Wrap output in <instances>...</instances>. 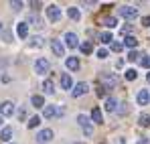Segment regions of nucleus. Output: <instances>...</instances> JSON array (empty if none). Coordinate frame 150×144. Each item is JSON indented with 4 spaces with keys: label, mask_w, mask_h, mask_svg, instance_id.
I'll return each instance as SVG.
<instances>
[{
    "label": "nucleus",
    "mask_w": 150,
    "mask_h": 144,
    "mask_svg": "<svg viewBox=\"0 0 150 144\" xmlns=\"http://www.w3.org/2000/svg\"><path fill=\"white\" fill-rule=\"evenodd\" d=\"M100 81H101V85H103L105 89H112V87H116V85H118V77H116L114 73H101V75H100Z\"/></svg>",
    "instance_id": "1"
},
{
    "label": "nucleus",
    "mask_w": 150,
    "mask_h": 144,
    "mask_svg": "<svg viewBox=\"0 0 150 144\" xmlns=\"http://www.w3.org/2000/svg\"><path fill=\"white\" fill-rule=\"evenodd\" d=\"M118 14L126 18V21H134L136 16H138V8H134V6H122L120 10H118Z\"/></svg>",
    "instance_id": "2"
},
{
    "label": "nucleus",
    "mask_w": 150,
    "mask_h": 144,
    "mask_svg": "<svg viewBox=\"0 0 150 144\" xmlns=\"http://www.w3.org/2000/svg\"><path fill=\"white\" fill-rule=\"evenodd\" d=\"M49 69H51V63L45 59V57H41V59H37V61H35V73L45 75V73H49Z\"/></svg>",
    "instance_id": "3"
},
{
    "label": "nucleus",
    "mask_w": 150,
    "mask_h": 144,
    "mask_svg": "<svg viewBox=\"0 0 150 144\" xmlns=\"http://www.w3.org/2000/svg\"><path fill=\"white\" fill-rule=\"evenodd\" d=\"M47 18L53 21V23H57V21L61 18V8H59L57 4H51L49 8H47Z\"/></svg>",
    "instance_id": "4"
},
{
    "label": "nucleus",
    "mask_w": 150,
    "mask_h": 144,
    "mask_svg": "<svg viewBox=\"0 0 150 144\" xmlns=\"http://www.w3.org/2000/svg\"><path fill=\"white\" fill-rule=\"evenodd\" d=\"M77 122H79V126L85 130V134H87V136H91L93 128H91V124H89V118H87V116H83V114H79V116H77Z\"/></svg>",
    "instance_id": "5"
},
{
    "label": "nucleus",
    "mask_w": 150,
    "mask_h": 144,
    "mask_svg": "<svg viewBox=\"0 0 150 144\" xmlns=\"http://www.w3.org/2000/svg\"><path fill=\"white\" fill-rule=\"evenodd\" d=\"M51 51L55 53V57H63V55H65V47H63V43L57 41V39H53V43H51Z\"/></svg>",
    "instance_id": "6"
},
{
    "label": "nucleus",
    "mask_w": 150,
    "mask_h": 144,
    "mask_svg": "<svg viewBox=\"0 0 150 144\" xmlns=\"http://www.w3.org/2000/svg\"><path fill=\"white\" fill-rule=\"evenodd\" d=\"M14 114V104L12 101H2L0 104V116H12Z\"/></svg>",
    "instance_id": "7"
},
{
    "label": "nucleus",
    "mask_w": 150,
    "mask_h": 144,
    "mask_svg": "<svg viewBox=\"0 0 150 144\" xmlns=\"http://www.w3.org/2000/svg\"><path fill=\"white\" fill-rule=\"evenodd\" d=\"M87 89H89V85H87L85 81H81V83L75 85V89L71 94H73V97H79V96H83V94H87Z\"/></svg>",
    "instance_id": "8"
},
{
    "label": "nucleus",
    "mask_w": 150,
    "mask_h": 144,
    "mask_svg": "<svg viewBox=\"0 0 150 144\" xmlns=\"http://www.w3.org/2000/svg\"><path fill=\"white\" fill-rule=\"evenodd\" d=\"M51 138H53V130H49V128H45V130H41L37 134V140L39 142H49Z\"/></svg>",
    "instance_id": "9"
},
{
    "label": "nucleus",
    "mask_w": 150,
    "mask_h": 144,
    "mask_svg": "<svg viewBox=\"0 0 150 144\" xmlns=\"http://www.w3.org/2000/svg\"><path fill=\"white\" fill-rule=\"evenodd\" d=\"M61 87H63V89H67V92L73 87V79H71V75H69V73H63V75H61Z\"/></svg>",
    "instance_id": "10"
},
{
    "label": "nucleus",
    "mask_w": 150,
    "mask_h": 144,
    "mask_svg": "<svg viewBox=\"0 0 150 144\" xmlns=\"http://www.w3.org/2000/svg\"><path fill=\"white\" fill-rule=\"evenodd\" d=\"M59 114H61V110H57V108H55V106H45V110H43V116H45V118H55V116H59Z\"/></svg>",
    "instance_id": "11"
},
{
    "label": "nucleus",
    "mask_w": 150,
    "mask_h": 144,
    "mask_svg": "<svg viewBox=\"0 0 150 144\" xmlns=\"http://www.w3.org/2000/svg\"><path fill=\"white\" fill-rule=\"evenodd\" d=\"M65 43H67V47H71V49L79 47V41H77V35L75 33H67L65 35Z\"/></svg>",
    "instance_id": "12"
},
{
    "label": "nucleus",
    "mask_w": 150,
    "mask_h": 144,
    "mask_svg": "<svg viewBox=\"0 0 150 144\" xmlns=\"http://www.w3.org/2000/svg\"><path fill=\"white\" fill-rule=\"evenodd\" d=\"M16 35L21 39H26L28 37V23H18L16 24Z\"/></svg>",
    "instance_id": "13"
},
{
    "label": "nucleus",
    "mask_w": 150,
    "mask_h": 144,
    "mask_svg": "<svg viewBox=\"0 0 150 144\" xmlns=\"http://www.w3.org/2000/svg\"><path fill=\"white\" fill-rule=\"evenodd\" d=\"M136 99H138V104H140V106H146V104L150 101V94L146 92V89H140V92H138V96H136Z\"/></svg>",
    "instance_id": "14"
},
{
    "label": "nucleus",
    "mask_w": 150,
    "mask_h": 144,
    "mask_svg": "<svg viewBox=\"0 0 150 144\" xmlns=\"http://www.w3.org/2000/svg\"><path fill=\"white\" fill-rule=\"evenodd\" d=\"M65 65H67V69L77 71V69H79V59H77V57H69V59L65 61Z\"/></svg>",
    "instance_id": "15"
},
{
    "label": "nucleus",
    "mask_w": 150,
    "mask_h": 144,
    "mask_svg": "<svg viewBox=\"0 0 150 144\" xmlns=\"http://www.w3.org/2000/svg\"><path fill=\"white\" fill-rule=\"evenodd\" d=\"M91 120L96 122V124H101V122H103V116H101L100 108H93V110H91Z\"/></svg>",
    "instance_id": "16"
},
{
    "label": "nucleus",
    "mask_w": 150,
    "mask_h": 144,
    "mask_svg": "<svg viewBox=\"0 0 150 144\" xmlns=\"http://www.w3.org/2000/svg\"><path fill=\"white\" fill-rule=\"evenodd\" d=\"M30 104H33L35 108H45V97L43 96H33L30 97Z\"/></svg>",
    "instance_id": "17"
},
{
    "label": "nucleus",
    "mask_w": 150,
    "mask_h": 144,
    "mask_svg": "<svg viewBox=\"0 0 150 144\" xmlns=\"http://www.w3.org/2000/svg\"><path fill=\"white\" fill-rule=\"evenodd\" d=\"M124 47H130L132 51H134V49L138 47V39H136V37H132V35H130V37H126V41H124Z\"/></svg>",
    "instance_id": "18"
},
{
    "label": "nucleus",
    "mask_w": 150,
    "mask_h": 144,
    "mask_svg": "<svg viewBox=\"0 0 150 144\" xmlns=\"http://www.w3.org/2000/svg\"><path fill=\"white\" fill-rule=\"evenodd\" d=\"M101 23L105 24L108 28H116V26H118V18H114V16H105Z\"/></svg>",
    "instance_id": "19"
},
{
    "label": "nucleus",
    "mask_w": 150,
    "mask_h": 144,
    "mask_svg": "<svg viewBox=\"0 0 150 144\" xmlns=\"http://www.w3.org/2000/svg\"><path fill=\"white\" fill-rule=\"evenodd\" d=\"M43 89H45V94H53V92H55V83H53V81H51V79H45V81H43Z\"/></svg>",
    "instance_id": "20"
},
{
    "label": "nucleus",
    "mask_w": 150,
    "mask_h": 144,
    "mask_svg": "<svg viewBox=\"0 0 150 144\" xmlns=\"http://www.w3.org/2000/svg\"><path fill=\"white\" fill-rule=\"evenodd\" d=\"M67 16H69L71 21H79V16H81V14H79V10H77V8L71 6V8H67Z\"/></svg>",
    "instance_id": "21"
},
{
    "label": "nucleus",
    "mask_w": 150,
    "mask_h": 144,
    "mask_svg": "<svg viewBox=\"0 0 150 144\" xmlns=\"http://www.w3.org/2000/svg\"><path fill=\"white\" fill-rule=\"evenodd\" d=\"M116 110V99L114 97H108L105 99V112H114Z\"/></svg>",
    "instance_id": "22"
},
{
    "label": "nucleus",
    "mask_w": 150,
    "mask_h": 144,
    "mask_svg": "<svg viewBox=\"0 0 150 144\" xmlns=\"http://www.w3.org/2000/svg\"><path fill=\"white\" fill-rule=\"evenodd\" d=\"M10 138H12V128L6 126V128L2 130V134H0V140H10Z\"/></svg>",
    "instance_id": "23"
},
{
    "label": "nucleus",
    "mask_w": 150,
    "mask_h": 144,
    "mask_svg": "<svg viewBox=\"0 0 150 144\" xmlns=\"http://www.w3.org/2000/svg\"><path fill=\"white\" fill-rule=\"evenodd\" d=\"M79 49H81V53H83V55H89V53L93 51V45H91V43H81Z\"/></svg>",
    "instance_id": "24"
},
{
    "label": "nucleus",
    "mask_w": 150,
    "mask_h": 144,
    "mask_svg": "<svg viewBox=\"0 0 150 144\" xmlns=\"http://www.w3.org/2000/svg\"><path fill=\"white\" fill-rule=\"evenodd\" d=\"M39 124H41V118H39V116H33L30 120L26 122V126H28V128H37Z\"/></svg>",
    "instance_id": "25"
},
{
    "label": "nucleus",
    "mask_w": 150,
    "mask_h": 144,
    "mask_svg": "<svg viewBox=\"0 0 150 144\" xmlns=\"http://www.w3.org/2000/svg\"><path fill=\"white\" fill-rule=\"evenodd\" d=\"M138 122H140V126H150V114H142Z\"/></svg>",
    "instance_id": "26"
},
{
    "label": "nucleus",
    "mask_w": 150,
    "mask_h": 144,
    "mask_svg": "<svg viewBox=\"0 0 150 144\" xmlns=\"http://www.w3.org/2000/svg\"><path fill=\"white\" fill-rule=\"evenodd\" d=\"M30 47H43V37H33L30 39Z\"/></svg>",
    "instance_id": "27"
},
{
    "label": "nucleus",
    "mask_w": 150,
    "mask_h": 144,
    "mask_svg": "<svg viewBox=\"0 0 150 144\" xmlns=\"http://www.w3.org/2000/svg\"><path fill=\"white\" fill-rule=\"evenodd\" d=\"M100 39H101V43H112V33L103 31V33L100 35Z\"/></svg>",
    "instance_id": "28"
},
{
    "label": "nucleus",
    "mask_w": 150,
    "mask_h": 144,
    "mask_svg": "<svg viewBox=\"0 0 150 144\" xmlns=\"http://www.w3.org/2000/svg\"><path fill=\"white\" fill-rule=\"evenodd\" d=\"M136 77H138L136 69H128V71H126V79H128V81H132V79H136Z\"/></svg>",
    "instance_id": "29"
},
{
    "label": "nucleus",
    "mask_w": 150,
    "mask_h": 144,
    "mask_svg": "<svg viewBox=\"0 0 150 144\" xmlns=\"http://www.w3.org/2000/svg\"><path fill=\"white\" fill-rule=\"evenodd\" d=\"M28 21H30V23L35 24V26H43V23H41V18H39V16H35V14H33V16L28 18Z\"/></svg>",
    "instance_id": "30"
},
{
    "label": "nucleus",
    "mask_w": 150,
    "mask_h": 144,
    "mask_svg": "<svg viewBox=\"0 0 150 144\" xmlns=\"http://www.w3.org/2000/svg\"><path fill=\"white\" fill-rule=\"evenodd\" d=\"M124 49V43H112V51H116V53H120Z\"/></svg>",
    "instance_id": "31"
},
{
    "label": "nucleus",
    "mask_w": 150,
    "mask_h": 144,
    "mask_svg": "<svg viewBox=\"0 0 150 144\" xmlns=\"http://www.w3.org/2000/svg\"><path fill=\"white\" fill-rule=\"evenodd\" d=\"M10 6H12V10H21V8H23V2L14 0V2H10Z\"/></svg>",
    "instance_id": "32"
},
{
    "label": "nucleus",
    "mask_w": 150,
    "mask_h": 144,
    "mask_svg": "<svg viewBox=\"0 0 150 144\" xmlns=\"http://www.w3.org/2000/svg\"><path fill=\"white\" fill-rule=\"evenodd\" d=\"M98 57L100 59H105L108 57V49H98Z\"/></svg>",
    "instance_id": "33"
},
{
    "label": "nucleus",
    "mask_w": 150,
    "mask_h": 144,
    "mask_svg": "<svg viewBox=\"0 0 150 144\" xmlns=\"http://www.w3.org/2000/svg\"><path fill=\"white\" fill-rule=\"evenodd\" d=\"M138 57H140V55H138V51H130V55H128V59H130V61H136Z\"/></svg>",
    "instance_id": "34"
},
{
    "label": "nucleus",
    "mask_w": 150,
    "mask_h": 144,
    "mask_svg": "<svg viewBox=\"0 0 150 144\" xmlns=\"http://www.w3.org/2000/svg\"><path fill=\"white\" fill-rule=\"evenodd\" d=\"M105 94H108V92H105V87L100 85V87H98V97H105Z\"/></svg>",
    "instance_id": "35"
},
{
    "label": "nucleus",
    "mask_w": 150,
    "mask_h": 144,
    "mask_svg": "<svg viewBox=\"0 0 150 144\" xmlns=\"http://www.w3.org/2000/svg\"><path fill=\"white\" fill-rule=\"evenodd\" d=\"M2 39H4L6 43H10V39H12V37H10V33H8V31H2Z\"/></svg>",
    "instance_id": "36"
},
{
    "label": "nucleus",
    "mask_w": 150,
    "mask_h": 144,
    "mask_svg": "<svg viewBox=\"0 0 150 144\" xmlns=\"http://www.w3.org/2000/svg\"><path fill=\"white\" fill-rule=\"evenodd\" d=\"M142 67L150 69V57H144V59H142Z\"/></svg>",
    "instance_id": "37"
},
{
    "label": "nucleus",
    "mask_w": 150,
    "mask_h": 144,
    "mask_svg": "<svg viewBox=\"0 0 150 144\" xmlns=\"http://www.w3.org/2000/svg\"><path fill=\"white\" fill-rule=\"evenodd\" d=\"M142 24L144 26H150V16H142Z\"/></svg>",
    "instance_id": "38"
},
{
    "label": "nucleus",
    "mask_w": 150,
    "mask_h": 144,
    "mask_svg": "<svg viewBox=\"0 0 150 144\" xmlns=\"http://www.w3.org/2000/svg\"><path fill=\"white\" fill-rule=\"evenodd\" d=\"M138 144H150V140H148V138H140V140H138Z\"/></svg>",
    "instance_id": "39"
},
{
    "label": "nucleus",
    "mask_w": 150,
    "mask_h": 144,
    "mask_svg": "<svg viewBox=\"0 0 150 144\" xmlns=\"http://www.w3.org/2000/svg\"><path fill=\"white\" fill-rule=\"evenodd\" d=\"M146 79H148V83H150V73H148V77H146Z\"/></svg>",
    "instance_id": "40"
},
{
    "label": "nucleus",
    "mask_w": 150,
    "mask_h": 144,
    "mask_svg": "<svg viewBox=\"0 0 150 144\" xmlns=\"http://www.w3.org/2000/svg\"><path fill=\"white\" fill-rule=\"evenodd\" d=\"M0 33H2V23H0Z\"/></svg>",
    "instance_id": "41"
},
{
    "label": "nucleus",
    "mask_w": 150,
    "mask_h": 144,
    "mask_svg": "<svg viewBox=\"0 0 150 144\" xmlns=\"http://www.w3.org/2000/svg\"><path fill=\"white\" fill-rule=\"evenodd\" d=\"M0 124H2V116H0Z\"/></svg>",
    "instance_id": "42"
}]
</instances>
